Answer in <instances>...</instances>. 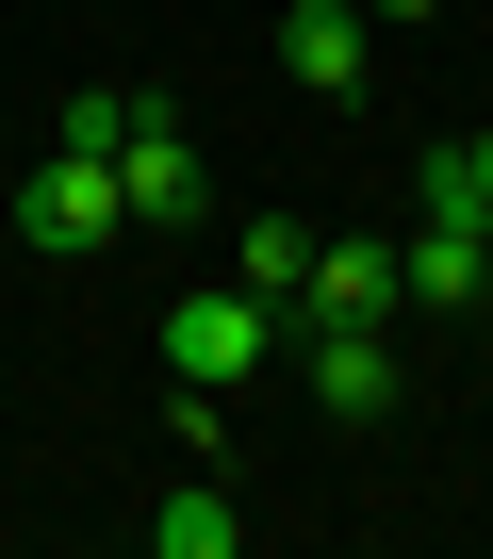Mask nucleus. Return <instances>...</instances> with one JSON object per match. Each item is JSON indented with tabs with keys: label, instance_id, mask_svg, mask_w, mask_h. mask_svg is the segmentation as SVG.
Here are the masks:
<instances>
[{
	"label": "nucleus",
	"instance_id": "nucleus-1",
	"mask_svg": "<svg viewBox=\"0 0 493 559\" xmlns=\"http://www.w3.org/2000/svg\"><path fill=\"white\" fill-rule=\"evenodd\" d=\"M0 230H17V247H116V230H132V198H116V165L34 148V165H17V198H0Z\"/></svg>",
	"mask_w": 493,
	"mask_h": 559
},
{
	"label": "nucleus",
	"instance_id": "nucleus-2",
	"mask_svg": "<svg viewBox=\"0 0 493 559\" xmlns=\"http://www.w3.org/2000/svg\"><path fill=\"white\" fill-rule=\"evenodd\" d=\"M165 362H181L197 395H230V379H264V362H280V313L246 297V280H197V297L165 313Z\"/></svg>",
	"mask_w": 493,
	"mask_h": 559
},
{
	"label": "nucleus",
	"instance_id": "nucleus-3",
	"mask_svg": "<svg viewBox=\"0 0 493 559\" xmlns=\"http://www.w3.org/2000/svg\"><path fill=\"white\" fill-rule=\"evenodd\" d=\"M116 198H132V230H197V214H214V165H197V132H181L165 99L132 116V148H116Z\"/></svg>",
	"mask_w": 493,
	"mask_h": 559
},
{
	"label": "nucleus",
	"instance_id": "nucleus-4",
	"mask_svg": "<svg viewBox=\"0 0 493 559\" xmlns=\"http://www.w3.org/2000/svg\"><path fill=\"white\" fill-rule=\"evenodd\" d=\"M280 330H297L313 412H346V428H378V412H395V330H329V313H280Z\"/></svg>",
	"mask_w": 493,
	"mask_h": 559
},
{
	"label": "nucleus",
	"instance_id": "nucleus-5",
	"mask_svg": "<svg viewBox=\"0 0 493 559\" xmlns=\"http://www.w3.org/2000/svg\"><path fill=\"white\" fill-rule=\"evenodd\" d=\"M297 313H329V330H395V313H411V280H395V230H378V247H329V230H313V280H297Z\"/></svg>",
	"mask_w": 493,
	"mask_h": 559
},
{
	"label": "nucleus",
	"instance_id": "nucleus-6",
	"mask_svg": "<svg viewBox=\"0 0 493 559\" xmlns=\"http://www.w3.org/2000/svg\"><path fill=\"white\" fill-rule=\"evenodd\" d=\"M395 280H411V313H477V297H493V263H477V214H411Z\"/></svg>",
	"mask_w": 493,
	"mask_h": 559
},
{
	"label": "nucleus",
	"instance_id": "nucleus-7",
	"mask_svg": "<svg viewBox=\"0 0 493 559\" xmlns=\"http://www.w3.org/2000/svg\"><path fill=\"white\" fill-rule=\"evenodd\" d=\"M362 34H378L362 0H297V17H280V67H297L313 99H362Z\"/></svg>",
	"mask_w": 493,
	"mask_h": 559
},
{
	"label": "nucleus",
	"instance_id": "nucleus-8",
	"mask_svg": "<svg viewBox=\"0 0 493 559\" xmlns=\"http://www.w3.org/2000/svg\"><path fill=\"white\" fill-rule=\"evenodd\" d=\"M230 280H246L264 313H297V280H313V230H297V214H246V230H230Z\"/></svg>",
	"mask_w": 493,
	"mask_h": 559
},
{
	"label": "nucleus",
	"instance_id": "nucleus-9",
	"mask_svg": "<svg viewBox=\"0 0 493 559\" xmlns=\"http://www.w3.org/2000/svg\"><path fill=\"white\" fill-rule=\"evenodd\" d=\"M230 543H246V510H230L214 477H181V493L148 510V559H230Z\"/></svg>",
	"mask_w": 493,
	"mask_h": 559
},
{
	"label": "nucleus",
	"instance_id": "nucleus-10",
	"mask_svg": "<svg viewBox=\"0 0 493 559\" xmlns=\"http://www.w3.org/2000/svg\"><path fill=\"white\" fill-rule=\"evenodd\" d=\"M411 214H493V132H444L428 181H411Z\"/></svg>",
	"mask_w": 493,
	"mask_h": 559
},
{
	"label": "nucleus",
	"instance_id": "nucleus-11",
	"mask_svg": "<svg viewBox=\"0 0 493 559\" xmlns=\"http://www.w3.org/2000/svg\"><path fill=\"white\" fill-rule=\"evenodd\" d=\"M132 116H148V99H116V83H83V99L50 116V148H83V165H116V148H132Z\"/></svg>",
	"mask_w": 493,
	"mask_h": 559
},
{
	"label": "nucleus",
	"instance_id": "nucleus-12",
	"mask_svg": "<svg viewBox=\"0 0 493 559\" xmlns=\"http://www.w3.org/2000/svg\"><path fill=\"white\" fill-rule=\"evenodd\" d=\"M362 17H444V0H362Z\"/></svg>",
	"mask_w": 493,
	"mask_h": 559
},
{
	"label": "nucleus",
	"instance_id": "nucleus-13",
	"mask_svg": "<svg viewBox=\"0 0 493 559\" xmlns=\"http://www.w3.org/2000/svg\"><path fill=\"white\" fill-rule=\"evenodd\" d=\"M477 379H493V297H477Z\"/></svg>",
	"mask_w": 493,
	"mask_h": 559
},
{
	"label": "nucleus",
	"instance_id": "nucleus-14",
	"mask_svg": "<svg viewBox=\"0 0 493 559\" xmlns=\"http://www.w3.org/2000/svg\"><path fill=\"white\" fill-rule=\"evenodd\" d=\"M477 263H493V214H477Z\"/></svg>",
	"mask_w": 493,
	"mask_h": 559
}]
</instances>
